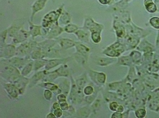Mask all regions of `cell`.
Masks as SVG:
<instances>
[{
    "instance_id": "60d3db41",
    "label": "cell",
    "mask_w": 159,
    "mask_h": 118,
    "mask_svg": "<svg viewBox=\"0 0 159 118\" xmlns=\"http://www.w3.org/2000/svg\"><path fill=\"white\" fill-rule=\"evenodd\" d=\"M118 105H119L118 104V103L117 102H111L110 104V105H109L110 110H111V111H116Z\"/></svg>"
},
{
    "instance_id": "f6af8a7d",
    "label": "cell",
    "mask_w": 159,
    "mask_h": 118,
    "mask_svg": "<svg viewBox=\"0 0 159 118\" xmlns=\"http://www.w3.org/2000/svg\"><path fill=\"white\" fill-rule=\"evenodd\" d=\"M112 118H123V114L121 113H118L116 111L115 113H113L112 116Z\"/></svg>"
},
{
    "instance_id": "52a82bcc",
    "label": "cell",
    "mask_w": 159,
    "mask_h": 118,
    "mask_svg": "<svg viewBox=\"0 0 159 118\" xmlns=\"http://www.w3.org/2000/svg\"><path fill=\"white\" fill-rule=\"evenodd\" d=\"M70 57L65 58H52L48 59L47 64L44 67V70L47 71H50V70L55 68L58 66L66 64L70 59Z\"/></svg>"
},
{
    "instance_id": "f1b7e54d",
    "label": "cell",
    "mask_w": 159,
    "mask_h": 118,
    "mask_svg": "<svg viewBox=\"0 0 159 118\" xmlns=\"http://www.w3.org/2000/svg\"><path fill=\"white\" fill-rule=\"evenodd\" d=\"M91 114V109L88 107H84L80 108L78 110H77V116L83 118H88L90 116Z\"/></svg>"
},
{
    "instance_id": "603a6c76",
    "label": "cell",
    "mask_w": 159,
    "mask_h": 118,
    "mask_svg": "<svg viewBox=\"0 0 159 118\" xmlns=\"http://www.w3.org/2000/svg\"><path fill=\"white\" fill-rule=\"evenodd\" d=\"M71 17L70 15L65 10H63L59 19V24L61 25H67L70 23Z\"/></svg>"
},
{
    "instance_id": "d590c367",
    "label": "cell",
    "mask_w": 159,
    "mask_h": 118,
    "mask_svg": "<svg viewBox=\"0 0 159 118\" xmlns=\"http://www.w3.org/2000/svg\"><path fill=\"white\" fill-rule=\"evenodd\" d=\"M54 95V94L52 91L49 90L48 89H45L43 93V96L45 100L50 102L52 99V97Z\"/></svg>"
},
{
    "instance_id": "83f0119b",
    "label": "cell",
    "mask_w": 159,
    "mask_h": 118,
    "mask_svg": "<svg viewBox=\"0 0 159 118\" xmlns=\"http://www.w3.org/2000/svg\"><path fill=\"white\" fill-rule=\"evenodd\" d=\"M115 60L110 58H100L97 60V65L100 66H107L113 63Z\"/></svg>"
},
{
    "instance_id": "f35d334b",
    "label": "cell",
    "mask_w": 159,
    "mask_h": 118,
    "mask_svg": "<svg viewBox=\"0 0 159 118\" xmlns=\"http://www.w3.org/2000/svg\"><path fill=\"white\" fill-rule=\"evenodd\" d=\"M95 93V92H94ZM94 93L92 95H89V96H85L84 97V100L87 103H88V104H90L92 102H93L94 100L96 98V95Z\"/></svg>"
},
{
    "instance_id": "ffe728a7",
    "label": "cell",
    "mask_w": 159,
    "mask_h": 118,
    "mask_svg": "<svg viewBox=\"0 0 159 118\" xmlns=\"http://www.w3.org/2000/svg\"><path fill=\"white\" fill-rule=\"evenodd\" d=\"M57 42L59 45L61 49L63 50L71 49L75 46V41H73V40L68 38H61L58 39Z\"/></svg>"
},
{
    "instance_id": "c3c4849f",
    "label": "cell",
    "mask_w": 159,
    "mask_h": 118,
    "mask_svg": "<svg viewBox=\"0 0 159 118\" xmlns=\"http://www.w3.org/2000/svg\"><path fill=\"white\" fill-rule=\"evenodd\" d=\"M45 118H56V116H55L54 115V114L53 113V112H50V113H48V114H47L46 116H45Z\"/></svg>"
},
{
    "instance_id": "7a4b0ae2",
    "label": "cell",
    "mask_w": 159,
    "mask_h": 118,
    "mask_svg": "<svg viewBox=\"0 0 159 118\" xmlns=\"http://www.w3.org/2000/svg\"><path fill=\"white\" fill-rule=\"evenodd\" d=\"M63 9V5H62L57 10L50 11L44 16L42 20V27L44 35H47L53 25H59V19Z\"/></svg>"
},
{
    "instance_id": "ee69618b",
    "label": "cell",
    "mask_w": 159,
    "mask_h": 118,
    "mask_svg": "<svg viewBox=\"0 0 159 118\" xmlns=\"http://www.w3.org/2000/svg\"><path fill=\"white\" fill-rule=\"evenodd\" d=\"M59 108H61V104L59 102H54L52 103V110H56Z\"/></svg>"
},
{
    "instance_id": "5bb4252c",
    "label": "cell",
    "mask_w": 159,
    "mask_h": 118,
    "mask_svg": "<svg viewBox=\"0 0 159 118\" xmlns=\"http://www.w3.org/2000/svg\"><path fill=\"white\" fill-rule=\"evenodd\" d=\"M29 81L30 79H28V77L21 75L19 79H18L16 81L13 82L14 84L16 86L17 88L19 89L21 95H22L25 93V90L28 87Z\"/></svg>"
},
{
    "instance_id": "ab89813d",
    "label": "cell",
    "mask_w": 159,
    "mask_h": 118,
    "mask_svg": "<svg viewBox=\"0 0 159 118\" xmlns=\"http://www.w3.org/2000/svg\"><path fill=\"white\" fill-rule=\"evenodd\" d=\"M52 112L54 114V115H55L57 118H61L63 116L64 111L63 110H61V108L58 109H56V110H53Z\"/></svg>"
},
{
    "instance_id": "b9f144b4",
    "label": "cell",
    "mask_w": 159,
    "mask_h": 118,
    "mask_svg": "<svg viewBox=\"0 0 159 118\" xmlns=\"http://www.w3.org/2000/svg\"><path fill=\"white\" fill-rule=\"evenodd\" d=\"M136 115L139 118H143V117H144L145 116L146 111L144 109H139V110L136 111Z\"/></svg>"
},
{
    "instance_id": "7402d4cb",
    "label": "cell",
    "mask_w": 159,
    "mask_h": 118,
    "mask_svg": "<svg viewBox=\"0 0 159 118\" xmlns=\"http://www.w3.org/2000/svg\"><path fill=\"white\" fill-rule=\"evenodd\" d=\"M30 57L32 60H36L40 59L47 58V54L44 52L41 48L36 47L35 49L33 50V52L30 54Z\"/></svg>"
},
{
    "instance_id": "7c38bea8",
    "label": "cell",
    "mask_w": 159,
    "mask_h": 118,
    "mask_svg": "<svg viewBox=\"0 0 159 118\" xmlns=\"http://www.w3.org/2000/svg\"><path fill=\"white\" fill-rule=\"evenodd\" d=\"M37 86L44 89H48L49 90L52 91L54 94V95H58V94L62 93V91L55 82L41 81V82H39Z\"/></svg>"
},
{
    "instance_id": "3957f363",
    "label": "cell",
    "mask_w": 159,
    "mask_h": 118,
    "mask_svg": "<svg viewBox=\"0 0 159 118\" xmlns=\"http://www.w3.org/2000/svg\"><path fill=\"white\" fill-rule=\"evenodd\" d=\"M38 42L30 40L25 41L17 47L16 55L20 57H25L29 56L33 50L35 49L38 45Z\"/></svg>"
},
{
    "instance_id": "e575fe53",
    "label": "cell",
    "mask_w": 159,
    "mask_h": 118,
    "mask_svg": "<svg viewBox=\"0 0 159 118\" xmlns=\"http://www.w3.org/2000/svg\"><path fill=\"white\" fill-rule=\"evenodd\" d=\"M76 113H77V110L75 109V107L73 105H70L68 110L64 111L63 116H66V115H67L66 117H68L70 116H74L75 114H76Z\"/></svg>"
},
{
    "instance_id": "ba28073f",
    "label": "cell",
    "mask_w": 159,
    "mask_h": 118,
    "mask_svg": "<svg viewBox=\"0 0 159 118\" xmlns=\"http://www.w3.org/2000/svg\"><path fill=\"white\" fill-rule=\"evenodd\" d=\"M68 77H59L55 80L54 82L57 84L58 86L62 91V93L66 94V96H68L71 88V81L70 80L68 79Z\"/></svg>"
},
{
    "instance_id": "cb8c5ba5",
    "label": "cell",
    "mask_w": 159,
    "mask_h": 118,
    "mask_svg": "<svg viewBox=\"0 0 159 118\" xmlns=\"http://www.w3.org/2000/svg\"><path fill=\"white\" fill-rule=\"evenodd\" d=\"M74 34L80 42L86 43L89 41V34L85 31L80 29L75 32Z\"/></svg>"
},
{
    "instance_id": "74e56055",
    "label": "cell",
    "mask_w": 159,
    "mask_h": 118,
    "mask_svg": "<svg viewBox=\"0 0 159 118\" xmlns=\"http://www.w3.org/2000/svg\"><path fill=\"white\" fill-rule=\"evenodd\" d=\"M57 100L59 103H61L63 102H67L68 100V96L63 93H61L57 95Z\"/></svg>"
},
{
    "instance_id": "8d00e7d4",
    "label": "cell",
    "mask_w": 159,
    "mask_h": 118,
    "mask_svg": "<svg viewBox=\"0 0 159 118\" xmlns=\"http://www.w3.org/2000/svg\"><path fill=\"white\" fill-rule=\"evenodd\" d=\"M150 22L152 26L155 28L159 29V17H154L150 20Z\"/></svg>"
},
{
    "instance_id": "6da1fadb",
    "label": "cell",
    "mask_w": 159,
    "mask_h": 118,
    "mask_svg": "<svg viewBox=\"0 0 159 118\" xmlns=\"http://www.w3.org/2000/svg\"><path fill=\"white\" fill-rule=\"evenodd\" d=\"M1 77L6 82L16 81L21 76V71L11 65L5 59H1Z\"/></svg>"
},
{
    "instance_id": "836d02e7",
    "label": "cell",
    "mask_w": 159,
    "mask_h": 118,
    "mask_svg": "<svg viewBox=\"0 0 159 118\" xmlns=\"http://www.w3.org/2000/svg\"><path fill=\"white\" fill-rule=\"evenodd\" d=\"M83 93H84L85 96L91 95L95 92L93 87L92 86L89 85H86L83 89Z\"/></svg>"
},
{
    "instance_id": "8992f818",
    "label": "cell",
    "mask_w": 159,
    "mask_h": 118,
    "mask_svg": "<svg viewBox=\"0 0 159 118\" xmlns=\"http://www.w3.org/2000/svg\"><path fill=\"white\" fill-rule=\"evenodd\" d=\"M6 60L8 63L16 67L20 71L26 64H28L31 61H32L30 56H27L25 57H20L18 56H15L11 59Z\"/></svg>"
},
{
    "instance_id": "4dcf8cb0",
    "label": "cell",
    "mask_w": 159,
    "mask_h": 118,
    "mask_svg": "<svg viewBox=\"0 0 159 118\" xmlns=\"http://www.w3.org/2000/svg\"><path fill=\"white\" fill-rule=\"evenodd\" d=\"M79 28V26L73 24H69L64 28V31L68 33H74L76 32Z\"/></svg>"
},
{
    "instance_id": "484cf974",
    "label": "cell",
    "mask_w": 159,
    "mask_h": 118,
    "mask_svg": "<svg viewBox=\"0 0 159 118\" xmlns=\"http://www.w3.org/2000/svg\"><path fill=\"white\" fill-rule=\"evenodd\" d=\"M34 70V61H31L26 64L21 70V74L24 76H27Z\"/></svg>"
},
{
    "instance_id": "5b68a950",
    "label": "cell",
    "mask_w": 159,
    "mask_h": 118,
    "mask_svg": "<svg viewBox=\"0 0 159 118\" xmlns=\"http://www.w3.org/2000/svg\"><path fill=\"white\" fill-rule=\"evenodd\" d=\"M2 85L7 96L10 99L16 100L18 99L20 96H21L19 89L17 88L16 86L14 83L6 81L2 82Z\"/></svg>"
},
{
    "instance_id": "8fae6325",
    "label": "cell",
    "mask_w": 159,
    "mask_h": 118,
    "mask_svg": "<svg viewBox=\"0 0 159 118\" xmlns=\"http://www.w3.org/2000/svg\"><path fill=\"white\" fill-rule=\"evenodd\" d=\"M88 74L91 80L97 85H103L106 83L107 76L104 72H94L91 70Z\"/></svg>"
},
{
    "instance_id": "44dd1931",
    "label": "cell",
    "mask_w": 159,
    "mask_h": 118,
    "mask_svg": "<svg viewBox=\"0 0 159 118\" xmlns=\"http://www.w3.org/2000/svg\"><path fill=\"white\" fill-rule=\"evenodd\" d=\"M29 33L33 39L35 38L37 36H42V26L39 25H34L31 21L29 22Z\"/></svg>"
},
{
    "instance_id": "9c48e42d",
    "label": "cell",
    "mask_w": 159,
    "mask_h": 118,
    "mask_svg": "<svg viewBox=\"0 0 159 118\" xmlns=\"http://www.w3.org/2000/svg\"><path fill=\"white\" fill-rule=\"evenodd\" d=\"M48 72L49 71H47L46 70L36 72L33 76L30 78V81L28 88L30 89L36 85H38L40 81H42L43 80L48 74Z\"/></svg>"
},
{
    "instance_id": "f546056e",
    "label": "cell",
    "mask_w": 159,
    "mask_h": 118,
    "mask_svg": "<svg viewBox=\"0 0 159 118\" xmlns=\"http://www.w3.org/2000/svg\"><path fill=\"white\" fill-rule=\"evenodd\" d=\"M145 5L146 10L150 13H154L157 11V6L151 0H145Z\"/></svg>"
},
{
    "instance_id": "7dc6e473",
    "label": "cell",
    "mask_w": 159,
    "mask_h": 118,
    "mask_svg": "<svg viewBox=\"0 0 159 118\" xmlns=\"http://www.w3.org/2000/svg\"><path fill=\"white\" fill-rule=\"evenodd\" d=\"M124 107L122 105H118V107L116 111L118 112V113H123L124 112Z\"/></svg>"
},
{
    "instance_id": "4316f807",
    "label": "cell",
    "mask_w": 159,
    "mask_h": 118,
    "mask_svg": "<svg viewBox=\"0 0 159 118\" xmlns=\"http://www.w3.org/2000/svg\"><path fill=\"white\" fill-rule=\"evenodd\" d=\"M75 82L77 84L78 89L80 90H83L87 84V76L85 73L78 77L77 79L75 80Z\"/></svg>"
},
{
    "instance_id": "9a60e30c",
    "label": "cell",
    "mask_w": 159,
    "mask_h": 118,
    "mask_svg": "<svg viewBox=\"0 0 159 118\" xmlns=\"http://www.w3.org/2000/svg\"><path fill=\"white\" fill-rule=\"evenodd\" d=\"M75 52H78L80 55H82L85 57L87 60L89 58V55L91 52V49L89 47L83 44L82 42L80 41H75Z\"/></svg>"
},
{
    "instance_id": "30bf717a",
    "label": "cell",
    "mask_w": 159,
    "mask_h": 118,
    "mask_svg": "<svg viewBox=\"0 0 159 118\" xmlns=\"http://www.w3.org/2000/svg\"><path fill=\"white\" fill-rule=\"evenodd\" d=\"M123 47L120 43H115L105 50L103 54L110 57H118L124 52Z\"/></svg>"
},
{
    "instance_id": "d6a6232c",
    "label": "cell",
    "mask_w": 159,
    "mask_h": 118,
    "mask_svg": "<svg viewBox=\"0 0 159 118\" xmlns=\"http://www.w3.org/2000/svg\"><path fill=\"white\" fill-rule=\"evenodd\" d=\"M91 39L94 44H98L101 41V32H94L92 33Z\"/></svg>"
},
{
    "instance_id": "277c9868",
    "label": "cell",
    "mask_w": 159,
    "mask_h": 118,
    "mask_svg": "<svg viewBox=\"0 0 159 118\" xmlns=\"http://www.w3.org/2000/svg\"><path fill=\"white\" fill-rule=\"evenodd\" d=\"M16 48L14 44H1V59H9L15 56Z\"/></svg>"
},
{
    "instance_id": "d6986e66",
    "label": "cell",
    "mask_w": 159,
    "mask_h": 118,
    "mask_svg": "<svg viewBox=\"0 0 159 118\" xmlns=\"http://www.w3.org/2000/svg\"><path fill=\"white\" fill-rule=\"evenodd\" d=\"M23 24H24V22L21 23V20H19V21H17V22L15 21L14 22L11 26L7 29L8 36L10 37L14 38L21 30V28L22 27Z\"/></svg>"
},
{
    "instance_id": "4fadbf2b",
    "label": "cell",
    "mask_w": 159,
    "mask_h": 118,
    "mask_svg": "<svg viewBox=\"0 0 159 118\" xmlns=\"http://www.w3.org/2000/svg\"><path fill=\"white\" fill-rule=\"evenodd\" d=\"M49 0H36L31 6V15L30 21L33 22V18L36 13L43 10Z\"/></svg>"
},
{
    "instance_id": "ac0fdd59",
    "label": "cell",
    "mask_w": 159,
    "mask_h": 118,
    "mask_svg": "<svg viewBox=\"0 0 159 118\" xmlns=\"http://www.w3.org/2000/svg\"><path fill=\"white\" fill-rule=\"evenodd\" d=\"M64 31L63 28L60 27L59 25H54L50 29L49 33L46 35L47 39H55L61 35Z\"/></svg>"
},
{
    "instance_id": "2e32d148",
    "label": "cell",
    "mask_w": 159,
    "mask_h": 118,
    "mask_svg": "<svg viewBox=\"0 0 159 118\" xmlns=\"http://www.w3.org/2000/svg\"><path fill=\"white\" fill-rule=\"evenodd\" d=\"M31 36L29 31H26L25 30L21 29L16 35L12 38V44H21L25 42L26 40Z\"/></svg>"
},
{
    "instance_id": "bcb514c9",
    "label": "cell",
    "mask_w": 159,
    "mask_h": 118,
    "mask_svg": "<svg viewBox=\"0 0 159 118\" xmlns=\"http://www.w3.org/2000/svg\"><path fill=\"white\" fill-rule=\"evenodd\" d=\"M113 0H98L99 2L101 3L102 5H110L111 3L112 2Z\"/></svg>"
},
{
    "instance_id": "1f68e13d",
    "label": "cell",
    "mask_w": 159,
    "mask_h": 118,
    "mask_svg": "<svg viewBox=\"0 0 159 118\" xmlns=\"http://www.w3.org/2000/svg\"><path fill=\"white\" fill-rule=\"evenodd\" d=\"M73 56H74L75 60L77 62V63H78L79 64L84 65L85 63H87V62L88 61V60L85 57H84L82 55L78 54V52H75L73 54Z\"/></svg>"
},
{
    "instance_id": "e0dca14e",
    "label": "cell",
    "mask_w": 159,
    "mask_h": 118,
    "mask_svg": "<svg viewBox=\"0 0 159 118\" xmlns=\"http://www.w3.org/2000/svg\"><path fill=\"white\" fill-rule=\"evenodd\" d=\"M57 43V41H55L54 39H47L44 41L38 42L37 46L41 48L47 54V52L53 48Z\"/></svg>"
},
{
    "instance_id": "d4e9b609",
    "label": "cell",
    "mask_w": 159,
    "mask_h": 118,
    "mask_svg": "<svg viewBox=\"0 0 159 118\" xmlns=\"http://www.w3.org/2000/svg\"><path fill=\"white\" fill-rule=\"evenodd\" d=\"M48 59L47 58H43V59H40L36 60L34 61V72H38L39 71L40 69L44 68L47 63Z\"/></svg>"
},
{
    "instance_id": "7bdbcfd3",
    "label": "cell",
    "mask_w": 159,
    "mask_h": 118,
    "mask_svg": "<svg viewBox=\"0 0 159 118\" xmlns=\"http://www.w3.org/2000/svg\"><path fill=\"white\" fill-rule=\"evenodd\" d=\"M61 104V110H63L64 111H66L68 110L70 105L67 102H63L60 103Z\"/></svg>"
}]
</instances>
